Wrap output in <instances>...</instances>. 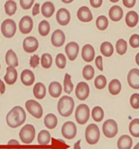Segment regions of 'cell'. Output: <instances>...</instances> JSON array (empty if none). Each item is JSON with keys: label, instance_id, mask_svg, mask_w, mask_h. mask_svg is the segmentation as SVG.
Returning a JSON list of instances; mask_svg holds the SVG:
<instances>
[{"label": "cell", "instance_id": "3957f363", "mask_svg": "<svg viewBox=\"0 0 139 149\" xmlns=\"http://www.w3.org/2000/svg\"><path fill=\"white\" fill-rule=\"evenodd\" d=\"M100 136V132L98 127L97 125L91 123L90 124L85 130V139L86 142L90 145H95L96 144Z\"/></svg>", "mask_w": 139, "mask_h": 149}, {"label": "cell", "instance_id": "277c9868", "mask_svg": "<svg viewBox=\"0 0 139 149\" xmlns=\"http://www.w3.org/2000/svg\"><path fill=\"white\" fill-rule=\"evenodd\" d=\"M90 116V107L86 104H80L75 111V119L80 125H83L89 121Z\"/></svg>", "mask_w": 139, "mask_h": 149}, {"label": "cell", "instance_id": "680465c9", "mask_svg": "<svg viewBox=\"0 0 139 149\" xmlns=\"http://www.w3.org/2000/svg\"><path fill=\"white\" fill-rule=\"evenodd\" d=\"M132 149H139V142L137 144V145H136V146H135V147H134V148H132Z\"/></svg>", "mask_w": 139, "mask_h": 149}, {"label": "cell", "instance_id": "c3c4849f", "mask_svg": "<svg viewBox=\"0 0 139 149\" xmlns=\"http://www.w3.org/2000/svg\"><path fill=\"white\" fill-rule=\"evenodd\" d=\"M95 65L100 71L103 70V58L101 55H99L95 58Z\"/></svg>", "mask_w": 139, "mask_h": 149}, {"label": "cell", "instance_id": "bcb514c9", "mask_svg": "<svg viewBox=\"0 0 139 149\" xmlns=\"http://www.w3.org/2000/svg\"><path fill=\"white\" fill-rule=\"evenodd\" d=\"M35 0H20L21 8L25 10H28L32 7Z\"/></svg>", "mask_w": 139, "mask_h": 149}, {"label": "cell", "instance_id": "484cf974", "mask_svg": "<svg viewBox=\"0 0 139 149\" xmlns=\"http://www.w3.org/2000/svg\"><path fill=\"white\" fill-rule=\"evenodd\" d=\"M125 19L126 25L128 27L133 28L138 24L139 20V16L135 11H130L126 15Z\"/></svg>", "mask_w": 139, "mask_h": 149}, {"label": "cell", "instance_id": "6f0895ef", "mask_svg": "<svg viewBox=\"0 0 139 149\" xmlns=\"http://www.w3.org/2000/svg\"><path fill=\"white\" fill-rule=\"evenodd\" d=\"M63 3H71L73 1H74V0H61Z\"/></svg>", "mask_w": 139, "mask_h": 149}, {"label": "cell", "instance_id": "8d00e7d4", "mask_svg": "<svg viewBox=\"0 0 139 149\" xmlns=\"http://www.w3.org/2000/svg\"><path fill=\"white\" fill-rule=\"evenodd\" d=\"M50 29H51V27H50V24L48 23V21H41V23L39 24V26H38L39 34L42 36H47L50 33Z\"/></svg>", "mask_w": 139, "mask_h": 149}, {"label": "cell", "instance_id": "8992f818", "mask_svg": "<svg viewBox=\"0 0 139 149\" xmlns=\"http://www.w3.org/2000/svg\"><path fill=\"white\" fill-rule=\"evenodd\" d=\"M103 133L108 138L115 137L118 133V126L117 123L113 119H108L103 124Z\"/></svg>", "mask_w": 139, "mask_h": 149}, {"label": "cell", "instance_id": "7dc6e473", "mask_svg": "<svg viewBox=\"0 0 139 149\" xmlns=\"http://www.w3.org/2000/svg\"><path fill=\"white\" fill-rule=\"evenodd\" d=\"M40 64V57L37 55V54H34L30 57V65L32 68H36L37 65Z\"/></svg>", "mask_w": 139, "mask_h": 149}, {"label": "cell", "instance_id": "603a6c76", "mask_svg": "<svg viewBox=\"0 0 139 149\" xmlns=\"http://www.w3.org/2000/svg\"><path fill=\"white\" fill-rule=\"evenodd\" d=\"M33 94L36 99H39V100L43 99L47 94V89H46L45 85L42 82H37L34 86Z\"/></svg>", "mask_w": 139, "mask_h": 149}, {"label": "cell", "instance_id": "1f68e13d", "mask_svg": "<svg viewBox=\"0 0 139 149\" xmlns=\"http://www.w3.org/2000/svg\"><path fill=\"white\" fill-rule=\"evenodd\" d=\"M129 132L132 136L139 137V119L135 118L129 124Z\"/></svg>", "mask_w": 139, "mask_h": 149}, {"label": "cell", "instance_id": "9f6ffc18", "mask_svg": "<svg viewBox=\"0 0 139 149\" xmlns=\"http://www.w3.org/2000/svg\"><path fill=\"white\" fill-rule=\"evenodd\" d=\"M135 61H136V63L137 65L139 66V52L138 54H136V57H135Z\"/></svg>", "mask_w": 139, "mask_h": 149}, {"label": "cell", "instance_id": "d4e9b609", "mask_svg": "<svg viewBox=\"0 0 139 149\" xmlns=\"http://www.w3.org/2000/svg\"><path fill=\"white\" fill-rule=\"evenodd\" d=\"M132 146V139L128 135H122L117 141L118 149H131Z\"/></svg>", "mask_w": 139, "mask_h": 149}, {"label": "cell", "instance_id": "f907efd6", "mask_svg": "<svg viewBox=\"0 0 139 149\" xmlns=\"http://www.w3.org/2000/svg\"><path fill=\"white\" fill-rule=\"evenodd\" d=\"M123 4L126 8L134 7V5L136 4V0H123Z\"/></svg>", "mask_w": 139, "mask_h": 149}, {"label": "cell", "instance_id": "7402d4cb", "mask_svg": "<svg viewBox=\"0 0 139 149\" xmlns=\"http://www.w3.org/2000/svg\"><path fill=\"white\" fill-rule=\"evenodd\" d=\"M48 91L51 96H52L54 98H57L62 94L63 87H62V86H61V84L59 82L52 81L49 85Z\"/></svg>", "mask_w": 139, "mask_h": 149}, {"label": "cell", "instance_id": "91938a15", "mask_svg": "<svg viewBox=\"0 0 139 149\" xmlns=\"http://www.w3.org/2000/svg\"><path fill=\"white\" fill-rule=\"evenodd\" d=\"M111 2H112V3H117L118 1H120V0H110Z\"/></svg>", "mask_w": 139, "mask_h": 149}, {"label": "cell", "instance_id": "681fc988", "mask_svg": "<svg viewBox=\"0 0 139 149\" xmlns=\"http://www.w3.org/2000/svg\"><path fill=\"white\" fill-rule=\"evenodd\" d=\"M90 5L93 8H99L102 3H103V0H90Z\"/></svg>", "mask_w": 139, "mask_h": 149}, {"label": "cell", "instance_id": "e575fe53", "mask_svg": "<svg viewBox=\"0 0 139 149\" xmlns=\"http://www.w3.org/2000/svg\"><path fill=\"white\" fill-rule=\"evenodd\" d=\"M63 88H64V91L67 94H70L73 90V84L71 81V75L69 74H68V73L65 74V76H64Z\"/></svg>", "mask_w": 139, "mask_h": 149}, {"label": "cell", "instance_id": "ffe728a7", "mask_svg": "<svg viewBox=\"0 0 139 149\" xmlns=\"http://www.w3.org/2000/svg\"><path fill=\"white\" fill-rule=\"evenodd\" d=\"M17 77H18V73L15 67L8 66L6 69V74L4 75V81L8 85H14L17 81Z\"/></svg>", "mask_w": 139, "mask_h": 149}, {"label": "cell", "instance_id": "836d02e7", "mask_svg": "<svg viewBox=\"0 0 139 149\" xmlns=\"http://www.w3.org/2000/svg\"><path fill=\"white\" fill-rule=\"evenodd\" d=\"M4 9H5V13L8 15L12 16L15 14L17 10V4L13 0H8L4 4Z\"/></svg>", "mask_w": 139, "mask_h": 149}, {"label": "cell", "instance_id": "ba28073f", "mask_svg": "<svg viewBox=\"0 0 139 149\" xmlns=\"http://www.w3.org/2000/svg\"><path fill=\"white\" fill-rule=\"evenodd\" d=\"M1 31L4 37L10 39L16 33V24L12 19H5L1 25Z\"/></svg>", "mask_w": 139, "mask_h": 149}, {"label": "cell", "instance_id": "ee69618b", "mask_svg": "<svg viewBox=\"0 0 139 149\" xmlns=\"http://www.w3.org/2000/svg\"><path fill=\"white\" fill-rule=\"evenodd\" d=\"M130 105L133 109H139V94L134 93L130 98Z\"/></svg>", "mask_w": 139, "mask_h": 149}, {"label": "cell", "instance_id": "f6af8a7d", "mask_svg": "<svg viewBox=\"0 0 139 149\" xmlns=\"http://www.w3.org/2000/svg\"><path fill=\"white\" fill-rule=\"evenodd\" d=\"M129 43H130V45L132 46V48L136 49V48L139 47V35L138 34H132L130 38V40H129Z\"/></svg>", "mask_w": 139, "mask_h": 149}, {"label": "cell", "instance_id": "7c38bea8", "mask_svg": "<svg viewBox=\"0 0 139 149\" xmlns=\"http://www.w3.org/2000/svg\"><path fill=\"white\" fill-rule=\"evenodd\" d=\"M33 20L30 16H24L20 21V31L23 34H27L31 32L33 29Z\"/></svg>", "mask_w": 139, "mask_h": 149}, {"label": "cell", "instance_id": "4fadbf2b", "mask_svg": "<svg viewBox=\"0 0 139 149\" xmlns=\"http://www.w3.org/2000/svg\"><path fill=\"white\" fill-rule=\"evenodd\" d=\"M56 19L57 23L62 25V26H66L69 24L70 19H71V15H70L69 11L64 8H60L56 15Z\"/></svg>", "mask_w": 139, "mask_h": 149}, {"label": "cell", "instance_id": "30bf717a", "mask_svg": "<svg viewBox=\"0 0 139 149\" xmlns=\"http://www.w3.org/2000/svg\"><path fill=\"white\" fill-rule=\"evenodd\" d=\"M75 95L80 101L86 100L90 95V86L86 82L81 81L78 83L75 89Z\"/></svg>", "mask_w": 139, "mask_h": 149}, {"label": "cell", "instance_id": "9c48e42d", "mask_svg": "<svg viewBox=\"0 0 139 149\" xmlns=\"http://www.w3.org/2000/svg\"><path fill=\"white\" fill-rule=\"evenodd\" d=\"M62 134L65 138H67L68 140L74 138L77 134V127L74 122H65L62 127Z\"/></svg>", "mask_w": 139, "mask_h": 149}, {"label": "cell", "instance_id": "74e56055", "mask_svg": "<svg viewBox=\"0 0 139 149\" xmlns=\"http://www.w3.org/2000/svg\"><path fill=\"white\" fill-rule=\"evenodd\" d=\"M116 52L120 55H123L126 54V50H127V43L125 40L123 39H120L116 41Z\"/></svg>", "mask_w": 139, "mask_h": 149}, {"label": "cell", "instance_id": "94428289", "mask_svg": "<svg viewBox=\"0 0 139 149\" xmlns=\"http://www.w3.org/2000/svg\"><path fill=\"white\" fill-rule=\"evenodd\" d=\"M0 69H1V65H0Z\"/></svg>", "mask_w": 139, "mask_h": 149}, {"label": "cell", "instance_id": "d6986e66", "mask_svg": "<svg viewBox=\"0 0 139 149\" xmlns=\"http://www.w3.org/2000/svg\"><path fill=\"white\" fill-rule=\"evenodd\" d=\"M20 80L25 86H30L35 81V74L30 70H24L20 74Z\"/></svg>", "mask_w": 139, "mask_h": 149}, {"label": "cell", "instance_id": "f35d334b", "mask_svg": "<svg viewBox=\"0 0 139 149\" xmlns=\"http://www.w3.org/2000/svg\"><path fill=\"white\" fill-rule=\"evenodd\" d=\"M41 65L45 69H49L52 65V57L48 53H45L42 55L41 58Z\"/></svg>", "mask_w": 139, "mask_h": 149}, {"label": "cell", "instance_id": "44dd1931", "mask_svg": "<svg viewBox=\"0 0 139 149\" xmlns=\"http://www.w3.org/2000/svg\"><path fill=\"white\" fill-rule=\"evenodd\" d=\"M109 17L111 20L114 21V22L120 21L123 17L122 8L118 5H115V6L111 7L109 10Z\"/></svg>", "mask_w": 139, "mask_h": 149}, {"label": "cell", "instance_id": "5bb4252c", "mask_svg": "<svg viewBox=\"0 0 139 149\" xmlns=\"http://www.w3.org/2000/svg\"><path fill=\"white\" fill-rule=\"evenodd\" d=\"M78 51H79V45L74 41L69 42L65 47V52L68 55V60L71 61L76 60L77 56L78 54Z\"/></svg>", "mask_w": 139, "mask_h": 149}, {"label": "cell", "instance_id": "816d5d0a", "mask_svg": "<svg viewBox=\"0 0 139 149\" xmlns=\"http://www.w3.org/2000/svg\"><path fill=\"white\" fill-rule=\"evenodd\" d=\"M40 13V4L39 3H35L34 7L32 8V14L33 16H35Z\"/></svg>", "mask_w": 139, "mask_h": 149}, {"label": "cell", "instance_id": "6da1fadb", "mask_svg": "<svg viewBox=\"0 0 139 149\" xmlns=\"http://www.w3.org/2000/svg\"><path fill=\"white\" fill-rule=\"evenodd\" d=\"M26 114L25 110L20 106H16L10 110L7 114L6 122L8 126L11 128H16L25 122Z\"/></svg>", "mask_w": 139, "mask_h": 149}, {"label": "cell", "instance_id": "4dcf8cb0", "mask_svg": "<svg viewBox=\"0 0 139 149\" xmlns=\"http://www.w3.org/2000/svg\"><path fill=\"white\" fill-rule=\"evenodd\" d=\"M44 123H45V126L47 128L54 129L57 125V117L56 116L55 114L49 113L45 116Z\"/></svg>", "mask_w": 139, "mask_h": 149}, {"label": "cell", "instance_id": "6125c7cd", "mask_svg": "<svg viewBox=\"0 0 139 149\" xmlns=\"http://www.w3.org/2000/svg\"><path fill=\"white\" fill-rule=\"evenodd\" d=\"M19 149H20V148H19Z\"/></svg>", "mask_w": 139, "mask_h": 149}, {"label": "cell", "instance_id": "f546056e", "mask_svg": "<svg viewBox=\"0 0 139 149\" xmlns=\"http://www.w3.org/2000/svg\"><path fill=\"white\" fill-rule=\"evenodd\" d=\"M51 134L47 130H42L39 132L38 134V138L37 141L38 143L42 146H45V145H48L50 142H51Z\"/></svg>", "mask_w": 139, "mask_h": 149}, {"label": "cell", "instance_id": "52a82bcc", "mask_svg": "<svg viewBox=\"0 0 139 149\" xmlns=\"http://www.w3.org/2000/svg\"><path fill=\"white\" fill-rule=\"evenodd\" d=\"M25 108L28 112L36 119H40L42 116L43 109L39 102H35L34 100H28L25 102Z\"/></svg>", "mask_w": 139, "mask_h": 149}, {"label": "cell", "instance_id": "f5cc1de1", "mask_svg": "<svg viewBox=\"0 0 139 149\" xmlns=\"http://www.w3.org/2000/svg\"><path fill=\"white\" fill-rule=\"evenodd\" d=\"M5 92V85L4 81L0 79V94H4Z\"/></svg>", "mask_w": 139, "mask_h": 149}, {"label": "cell", "instance_id": "db71d44e", "mask_svg": "<svg viewBox=\"0 0 139 149\" xmlns=\"http://www.w3.org/2000/svg\"><path fill=\"white\" fill-rule=\"evenodd\" d=\"M8 146H11V145H16V146H19V145H20V142H18L17 140H14V139H12V140H10L9 142H8Z\"/></svg>", "mask_w": 139, "mask_h": 149}, {"label": "cell", "instance_id": "d6a6232c", "mask_svg": "<svg viewBox=\"0 0 139 149\" xmlns=\"http://www.w3.org/2000/svg\"><path fill=\"white\" fill-rule=\"evenodd\" d=\"M92 117L95 122H101L104 118V111L100 107H95L92 110Z\"/></svg>", "mask_w": 139, "mask_h": 149}, {"label": "cell", "instance_id": "2e32d148", "mask_svg": "<svg viewBox=\"0 0 139 149\" xmlns=\"http://www.w3.org/2000/svg\"><path fill=\"white\" fill-rule=\"evenodd\" d=\"M65 40H66L65 34L63 33V30H61V29H56L52 34L51 41L54 47L58 48L63 46L64 42H65Z\"/></svg>", "mask_w": 139, "mask_h": 149}, {"label": "cell", "instance_id": "8fae6325", "mask_svg": "<svg viewBox=\"0 0 139 149\" xmlns=\"http://www.w3.org/2000/svg\"><path fill=\"white\" fill-rule=\"evenodd\" d=\"M39 47V43L37 39L33 36H29L23 41V49L29 54L34 53Z\"/></svg>", "mask_w": 139, "mask_h": 149}, {"label": "cell", "instance_id": "b9f144b4", "mask_svg": "<svg viewBox=\"0 0 139 149\" xmlns=\"http://www.w3.org/2000/svg\"><path fill=\"white\" fill-rule=\"evenodd\" d=\"M67 64V59L66 56L63 54H58L56 57V65L59 69H64Z\"/></svg>", "mask_w": 139, "mask_h": 149}, {"label": "cell", "instance_id": "11a10c76", "mask_svg": "<svg viewBox=\"0 0 139 149\" xmlns=\"http://www.w3.org/2000/svg\"><path fill=\"white\" fill-rule=\"evenodd\" d=\"M80 143H81V140H78L76 143H74L73 149H81V148H80Z\"/></svg>", "mask_w": 139, "mask_h": 149}, {"label": "cell", "instance_id": "4316f807", "mask_svg": "<svg viewBox=\"0 0 139 149\" xmlns=\"http://www.w3.org/2000/svg\"><path fill=\"white\" fill-rule=\"evenodd\" d=\"M55 12L54 4L52 2H45L42 6V14L46 18H51Z\"/></svg>", "mask_w": 139, "mask_h": 149}, {"label": "cell", "instance_id": "d590c367", "mask_svg": "<svg viewBox=\"0 0 139 149\" xmlns=\"http://www.w3.org/2000/svg\"><path fill=\"white\" fill-rule=\"evenodd\" d=\"M109 25V22L108 19L104 16V15H100L96 19V27L99 30H105Z\"/></svg>", "mask_w": 139, "mask_h": 149}, {"label": "cell", "instance_id": "e0dca14e", "mask_svg": "<svg viewBox=\"0 0 139 149\" xmlns=\"http://www.w3.org/2000/svg\"><path fill=\"white\" fill-rule=\"evenodd\" d=\"M77 16H78V19L83 23L90 22L93 19V14L91 13L90 9L86 6H83L78 8Z\"/></svg>", "mask_w": 139, "mask_h": 149}, {"label": "cell", "instance_id": "7bdbcfd3", "mask_svg": "<svg viewBox=\"0 0 139 149\" xmlns=\"http://www.w3.org/2000/svg\"><path fill=\"white\" fill-rule=\"evenodd\" d=\"M52 146L54 149H67L68 148V145L60 139H52Z\"/></svg>", "mask_w": 139, "mask_h": 149}, {"label": "cell", "instance_id": "f1b7e54d", "mask_svg": "<svg viewBox=\"0 0 139 149\" xmlns=\"http://www.w3.org/2000/svg\"><path fill=\"white\" fill-rule=\"evenodd\" d=\"M100 52L105 57H111L114 53V47L111 42H103L100 45Z\"/></svg>", "mask_w": 139, "mask_h": 149}, {"label": "cell", "instance_id": "60d3db41", "mask_svg": "<svg viewBox=\"0 0 139 149\" xmlns=\"http://www.w3.org/2000/svg\"><path fill=\"white\" fill-rule=\"evenodd\" d=\"M107 84V81L105 76L103 74H99L98 75L97 77L95 80V88H97L98 90H102L106 86Z\"/></svg>", "mask_w": 139, "mask_h": 149}, {"label": "cell", "instance_id": "83f0119b", "mask_svg": "<svg viewBox=\"0 0 139 149\" xmlns=\"http://www.w3.org/2000/svg\"><path fill=\"white\" fill-rule=\"evenodd\" d=\"M108 88H109V92L111 93V95H118L119 93L121 92V83L117 79H113L110 82Z\"/></svg>", "mask_w": 139, "mask_h": 149}, {"label": "cell", "instance_id": "7a4b0ae2", "mask_svg": "<svg viewBox=\"0 0 139 149\" xmlns=\"http://www.w3.org/2000/svg\"><path fill=\"white\" fill-rule=\"evenodd\" d=\"M75 102L73 99L68 95H63L57 103V111L63 117H68L72 115L74 109Z\"/></svg>", "mask_w": 139, "mask_h": 149}, {"label": "cell", "instance_id": "ac0fdd59", "mask_svg": "<svg viewBox=\"0 0 139 149\" xmlns=\"http://www.w3.org/2000/svg\"><path fill=\"white\" fill-rule=\"evenodd\" d=\"M81 55H82V59L85 62H91L95 59V49L91 45H89V44L85 45L82 48Z\"/></svg>", "mask_w": 139, "mask_h": 149}, {"label": "cell", "instance_id": "cb8c5ba5", "mask_svg": "<svg viewBox=\"0 0 139 149\" xmlns=\"http://www.w3.org/2000/svg\"><path fill=\"white\" fill-rule=\"evenodd\" d=\"M5 62L8 66L17 67L19 65L18 57L13 49H8L5 54Z\"/></svg>", "mask_w": 139, "mask_h": 149}, {"label": "cell", "instance_id": "ab89813d", "mask_svg": "<svg viewBox=\"0 0 139 149\" xmlns=\"http://www.w3.org/2000/svg\"><path fill=\"white\" fill-rule=\"evenodd\" d=\"M94 75H95V70L92 65H86L84 66L83 69V78L87 81H90L94 78Z\"/></svg>", "mask_w": 139, "mask_h": 149}, {"label": "cell", "instance_id": "5b68a950", "mask_svg": "<svg viewBox=\"0 0 139 149\" xmlns=\"http://www.w3.org/2000/svg\"><path fill=\"white\" fill-rule=\"evenodd\" d=\"M19 136L21 142L25 144H30L34 141L35 136V129L34 126L31 124L25 125L23 128H21Z\"/></svg>", "mask_w": 139, "mask_h": 149}, {"label": "cell", "instance_id": "9a60e30c", "mask_svg": "<svg viewBox=\"0 0 139 149\" xmlns=\"http://www.w3.org/2000/svg\"><path fill=\"white\" fill-rule=\"evenodd\" d=\"M127 82L132 89H139V70L132 69L127 74Z\"/></svg>", "mask_w": 139, "mask_h": 149}]
</instances>
